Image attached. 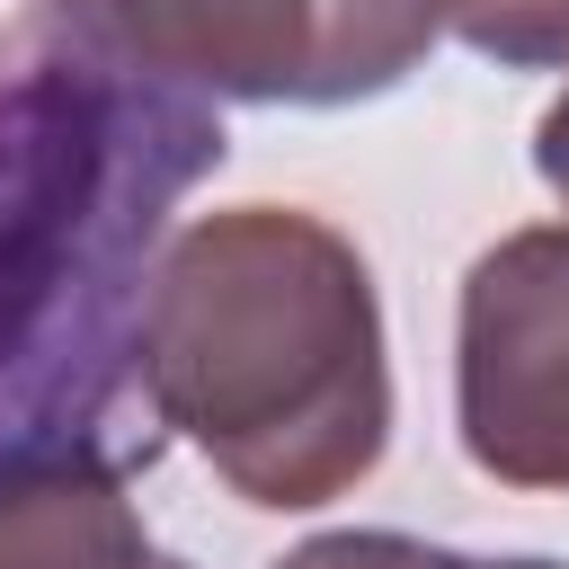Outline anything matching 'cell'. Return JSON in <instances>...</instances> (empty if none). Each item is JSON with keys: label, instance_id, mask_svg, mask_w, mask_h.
Instances as JSON below:
<instances>
[{"label": "cell", "instance_id": "6da1fadb", "mask_svg": "<svg viewBox=\"0 0 569 569\" xmlns=\"http://www.w3.org/2000/svg\"><path fill=\"white\" fill-rule=\"evenodd\" d=\"M213 98L124 53L98 0L0 18V480L62 453L142 471V302L169 213L222 169Z\"/></svg>", "mask_w": 569, "mask_h": 569}, {"label": "cell", "instance_id": "7a4b0ae2", "mask_svg": "<svg viewBox=\"0 0 569 569\" xmlns=\"http://www.w3.org/2000/svg\"><path fill=\"white\" fill-rule=\"evenodd\" d=\"M142 409L240 507L311 516L391 445V356L365 249L302 204H222L160 240Z\"/></svg>", "mask_w": 569, "mask_h": 569}, {"label": "cell", "instance_id": "3957f363", "mask_svg": "<svg viewBox=\"0 0 569 569\" xmlns=\"http://www.w3.org/2000/svg\"><path fill=\"white\" fill-rule=\"evenodd\" d=\"M133 62L240 107H356L400 89L436 44V0H98Z\"/></svg>", "mask_w": 569, "mask_h": 569}, {"label": "cell", "instance_id": "277c9868", "mask_svg": "<svg viewBox=\"0 0 569 569\" xmlns=\"http://www.w3.org/2000/svg\"><path fill=\"white\" fill-rule=\"evenodd\" d=\"M453 427L480 480L569 498V222L489 240L453 302Z\"/></svg>", "mask_w": 569, "mask_h": 569}, {"label": "cell", "instance_id": "5b68a950", "mask_svg": "<svg viewBox=\"0 0 569 569\" xmlns=\"http://www.w3.org/2000/svg\"><path fill=\"white\" fill-rule=\"evenodd\" d=\"M0 569H187L142 533L116 453H62L0 480Z\"/></svg>", "mask_w": 569, "mask_h": 569}, {"label": "cell", "instance_id": "8992f818", "mask_svg": "<svg viewBox=\"0 0 569 569\" xmlns=\"http://www.w3.org/2000/svg\"><path fill=\"white\" fill-rule=\"evenodd\" d=\"M445 36L498 71H569V0H436Z\"/></svg>", "mask_w": 569, "mask_h": 569}, {"label": "cell", "instance_id": "52a82bcc", "mask_svg": "<svg viewBox=\"0 0 569 569\" xmlns=\"http://www.w3.org/2000/svg\"><path fill=\"white\" fill-rule=\"evenodd\" d=\"M276 569H560V560H480V551H445V542H418V533L356 525V533H311V542H293Z\"/></svg>", "mask_w": 569, "mask_h": 569}, {"label": "cell", "instance_id": "ba28073f", "mask_svg": "<svg viewBox=\"0 0 569 569\" xmlns=\"http://www.w3.org/2000/svg\"><path fill=\"white\" fill-rule=\"evenodd\" d=\"M533 169H542V187L569 204V89L542 107V124H533Z\"/></svg>", "mask_w": 569, "mask_h": 569}]
</instances>
